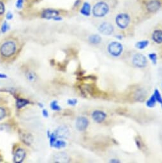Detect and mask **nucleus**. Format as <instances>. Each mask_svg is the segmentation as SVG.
I'll use <instances>...</instances> for the list:
<instances>
[{"mask_svg":"<svg viewBox=\"0 0 162 163\" xmlns=\"http://www.w3.org/2000/svg\"><path fill=\"white\" fill-rule=\"evenodd\" d=\"M17 45L16 42L12 39H8L0 44V55L3 58H9L16 53Z\"/></svg>","mask_w":162,"mask_h":163,"instance_id":"f257e3e1","label":"nucleus"},{"mask_svg":"<svg viewBox=\"0 0 162 163\" xmlns=\"http://www.w3.org/2000/svg\"><path fill=\"white\" fill-rule=\"evenodd\" d=\"M109 6L105 1H98L95 3L93 8V14L96 17H103L107 14Z\"/></svg>","mask_w":162,"mask_h":163,"instance_id":"f03ea898","label":"nucleus"},{"mask_svg":"<svg viewBox=\"0 0 162 163\" xmlns=\"http://www.w3.org/2000/svg\"><path fill=\"white\" fill-rule=\"evenodd\" d=\"M130 17L125 13H121L116 17V23L121 29H125L129 26Z\"/></svg>","mask_w":162,"mask_h":163,"instance_id":"7ed1b4c3","label":"nucleus"},{"mask_svg":"<svg viewBox=\"0 0 162 163\" xmlns=\"http://www.w3.org/2000/svg\"><path fill=\"white\" fill-rule=\"evenodd\" d=\"M123 47L122 44L118 42H112L109 44L108 46V51L112 56L118 57L122 53Z\"/></svg>","mask_w":162,"mask_h":163,"instance_id":"20e7f679","label":"nucleus"},{"mask_svg":"<svg viewBox=\"0 0 162 163\" xmlns=\"http://www.w3.org/2000/svg\"><path fill=\"white\" fill-rule=\"evenodd\" d=\"M132 62L134 66H135L136 67L143 68L146 67L147 65V59L144 54L138 53L134 55Z\"/></svg>","mask_w":162,"mask_h":163,"instance_id":"39448f33","label":"nucleus"},{"mask_svg":"<svg viewBox=\"0 0 162 163\" xmlns=\"http://www.w3.org/2000/svg\"><path fill=\"white\" fill-rule=\"evenodd\" d=\"M98 31L100 33L104 35H110L113 33L114 27L109 23H103L98 27Z\"/></svg>","mask_w":162,"mask_h":163,"instance_id":"423d86ee","label":"nucleus"},{"mask_svg":"<svg viewBox=\"0 0 162 163\" xmlns=\"http://www.w3.org/2000/svg\"><path fill=\"white\" fill-rule=\"evenodd\" d=\"M60 12L57 10L54 9H46L42 11V14H41V17L43 19H46L47 20H50V19H54L55 17L59 16Z\"/></svg>","mask_w":162,"mask_h":163,"instance_id":"0eeeda50","label":"nucleus"},{"mask_svg":"<svg viewBox=\"0 0 162 163\" xmlns=\"http://www.w3.org/2000/svg\"><path fill=\"white\" fill-rule=\"evenodd\" d=\"M89 121L87 118L84 116H80L76 120L75 126H76V128L79 131H83L87 129Z\"/></svg>","mask_w":162,"mask_h":163,"instance_id":"6e6552de","label":"nucleus"},{"mask_svg":"<svg viewBox=\"0 0 162 163\" xmlns=\"http://www.w3.org/2000/svg\"><path fill=\"white\" fill-rule=\"evenodd\" d=\"M54 134H56L57 138H67L70 135V131L67 126H61L55 131Z\"/></svg>","mask_w":162,"mask_h":163,"instance_id":"1a4fd4ad","label":"nucleus"},{"mask_svg":"<svg viewBox=\"0 0 162 163\" xmlns=\"http://www.w3.org/2000/svg\"><path fill=\"white\" fill-rule=\"evenodd\" d=\"M161 7V3L158 0H151L147 3L146 8L149 12H155Z\"/></svg>","mask_w":162,"mask_h":163,"instance_id":"9d476101","label":"nucleus"},{"mask_svg":"<svg viewBox=\"0 0 162 163\" xmlns=\"http://www.w3.org/2000/svg\"><path fill=\"white\" fill-rule=\"evenodd\" d=\"M107 114L102 111L96 110L92 113V119L97 123H102L106 119Z\"/></svg>","mask_w":162,"mask_h":163,"instance_id":"9b49d317","label":"nucleus"},{"mask_svg":"<svg viewBox=\"0 0 162 163\" xmlns=\"http://www.w3.org/2000/svg\"><path fill=\"white\" fill-rule=\"evenodd\" d=\"M26 157V151L23 148L17 149L14 154V162L17 163L22 162Z\"/></svg>","mask_w":162,"mask_h":163,"instance_id":"f8f14e48","label":"nucleus"},{"mask_svg":"<svg viewBox=\"0 0 162 163\" xmlns=\"http://www.w3.org/2000/svg\"><path fill=\"white\" fill-rule=\"evenodd\" d=\"M69 157L68 155L65 152H60L54 155V160L56 162H68Z\"/></svg>","mask_w":162,"mask_h":163,"instance_id":"ddd939ff","label":"nucleus"},{"mask_svg":"<svg viewBox=\"0 0 162 163\" xmlns=\"http://www.w3.org/2000/svg\"><path fill=\"white\" fill-rule=\"evenodd\" d=\"M91 7L90 4L88 2H84V4L82 6V8H81V13L83 16L88 17L91 15Z\"/></svg>","mask_w":162,"mask_h":163,"instance_id":"4468645a","label":"nucleus"},{"mask_svg":"<svg viewBox=\"0 0 162 163\" xmlns=\"http://www.w3.org/2000/svg\"><path fill=\"white\" fill-rule=\"evenodd\" d=\"M152 39L157 44L162 43V30H156L152 34Z\"/></svg>","mask_w":162,"mask_h":163,"instance_id":"2eb2a0df","label":"nucleus"},{"mask_svg":"<svg viewBox=\"0 0 162 163\" xmlns=\"http://www.w3.org/2000/svg\"><path fill=\"white\" fill-rule=\"evenodd\" d=\"M89 41L93 44H98L102 42V38L97 34H93L89 37Z\"/></svg>","mask_w":162,"mask_h":163,"instance_id":"dca6fc26","label":"nucleus"},{"mask_svg":"<svg viewBox=\"0 0 162 163\" xmlns=\"http://www.w3.org/2000/svg\"><path fill=\"white\" fill-rule=\"evenodd\" d=\"M29 103V102L28 101V100H27L26 99H17V100L16 106L17 107V108L20 109V108H22V107L26 106L27 104H28Z\"/></svg>","mask_w":162,"mask_h":163,"instance_id":"f3484780","label":"nucleus"},{"mask_svg":"<svg viewBox=\"0 0 162 163\" xmlns=\"http://www.w3.org/2000/svg\"><path fill=\"white\" fill-rule=\"evenodd\" d=\"M148 45H149V41L148 40H142L139 41L136 44L135 46L137 48L139 49H143L144 48H146Z\"/></svg>","mask_w":162,"mask_h":163,"instance_id":"a211bd4d","label":"nucleus"},{"mask_svg":"<svg viewBox=\"0 0 162 163\" xmlns=\"http://www.w3.org/2000/svg\"><path fill=\"white\" fill-rule=\"evenodd\" d=\"M21 138H22V140L27 145H31V143H32L33 139L30 134L25 133L23 134V136Z\"/></svg>","mask_w":162,"mask_h":163,"instance_id":"6ab92c4d","label":"nucleus"},{"mask_svg":"<svg viewBox=\"0 0 162 163\" xmlns=\"http://www.w3.org/2000/svg\"><path fill=\"white\" fill-rule=\"evenodd\" d=\"M156 100L153 94V95H151V97L149 99L147 100V101L146 102V106L149 107H153L155 105H156Z\"/></svg>","mask_w":162,"mask_h":163,"instance_id":"aec40b11","label":"nucleus"},{"mask_svg":"<svg viewBox=\"0 0 162 163\" xmlns=\"http://www.w3.org/2000/svg\"><path fill=\"white\" fill-rule=\"evenodd\" d=\"M66 145H67L66 142H65L62 140H58V141L56 140L55 141V143H54L53 147L56 148H61L66 147Z\"/></svg>","mask_w":162,"mask_h":163,"instance_id":"412c9836","label":"nucleus"},{"mask_svg":"<svg viewBox=\"0 0 162 163\" xmlns=\"http://www.w3.org/2000/svg\"><path fill=\"white\" fill-rule=\"evenodd\" d=\"M154 95L155 97V99H156V102L159 103L160 104L161 106V107H162V97H161V95L160 94L159 90H157V89L155 90L154 93Z\"/></svg>","mask_w":162,"mask_h":163,"instance_id":"4be33fe9","label":"nucleus"},{"mask_svg":"<svg viewBox=\"0 0 162 163\" xmlns=\"http://www.w3.org/2000/svg\"><path fill=\"white\" fill-rule=\"evenodd\" d=\"M50 107L52 108V109L55 110V111H60L61 109V108L60 107V106L58 104V102L56 100H54V101L50 103Z\"/></svg>","mask_w":162,"mask_h":163,"instance_id":"5701e85b","label":"nucleus"},{"mask_svg":"<svg viewBox=\"0 0 162 163\" xmlns=\"http://www.w3.org/2000/svg\"><path fill=\"white\" fill-rule=\"evenodd\" d=\"M26 77H27V79H28V80L30 81H35V79H36L35 74L31 72H28V73L26 74Z\"/></svg>","mask_w":162,"mask_h":163,"instance_id":"b1692460","label":"nucleus"},{"mask_svg":"<svg viewBox=\"0 0 162 163\" xmlns=\"http://www.w3.org/2000/svg\"><path fill=\"white\" fill-rule=\"evenodd\" d=\"M9 28H10V26L7 22L5 21L3 23V25L1 26V32L3 33H5L7 32V31L9 30Z\"/></svg>","mask_w":162,"mask_h":163,"instance_id":"393cba45","label":"nucleus"},{"mask_svg":"<svg viewBox=\"0 0 162 163\" xmlns=\"http://www.w3.org/2000/svg\"><path fill=\"white\" fill-rule=\"evenodd\" d=\"M56 138H57V136H56V134H55L54 133H52L50 134V145L52 147L53 146V145L55 143V141H56Z\"/></svg>","mask_w":162,"mask_h":163,"instance_id":"a878e982","label":"nucleus"},{"mask_svg":"<svg viewBox=\"0 0 162 163\" xmlns=\"http://www.w3.org/2000/svg\"><path fill=\"white\" fill-rule=\"evenodd\" d=\"M149 58H150V60L152 61L153 63L154 64H156V61H157V56L156 54L155 53H151L149 54Z\"/></svg>","mask_w":162,"mask_h":163,"instance_id":"bb28decb","label":"nucleus"},{"mask_svg":"<svg viewBox=\"0 0 162 163\" xmlns=\"http://www.w3.org/2000/svg\"><path fill=\"white\" fill-rule=\"evenodd\" d=\"M24 1L25 0H17L16 2V7L18 9H21L24 5Z\"/></svg>","mask_w":162,"mask_h":163,"instance_id":"cd10ccee","label":"nucleus"},{"mask_svg":"<svg viewBox=\"0 0 162 163\" xmlns=\"http://www.w3.org/2000/svg\"><path fill=\"white\" fill-rule=\"evenodd\" d=\"M5 11V6L4 3L0 1V15H3Z\"/></svg>","mask_w":162,"mask_h":163,"instance_id":"c85d7f7f","label":"nucleus"},{"mask_svg":"<svg viewBox=\"0 0 162 163\" xmlns=\"http://www.w3.org/2000/svg\"><path fill=\"white\" fill-rule=\"evenodd\" d=\"M6 115V112L5 110L2 108V107H0V120L3 119Z\"/></svg>","mask_w":162,"mask_h":163,"instance_id":"c756f323","label":"nucleus"},{"mask_svg":"<svg viewBox=\"0 0 162 163\" xmlns=\"http://www.w3.org/2000/svg\"><path fill=\"white\" fill-rule=\"evenodd\" d=\"M77 100L76 99H69L68 100V104L69 105L71 106H75L77 104Z\"/></svg>","mask_w":162,"mask_h":163,"instance_id":"7c9ffc66","label":"nucleus"},{"mask_svg":"<svg viewBox=\"0 0 162 163\" xmlns=\"http://www.w3.org/2000/svg\"><path fill=\"white\" fill-rule=\"evenodd\" d=\"M6 19H7L8 20L12 19V17H13V14L10 12H8L7 13V14H6Z\"/></svg>","mask_w":162,"mask_h":163,"instance_id":"2f4dec72","label":"nucleus"},{"mask_svg":"<svg viewBox=\"0 0 162 163\" xmlns=\"http://www.w3.org/2000/svg\"><path fill=\"white\" fill-rule=\"evenodd\" d=\"M43 115L44 117H48V116H49V113H48V111L46 110V109H43Z\"/></svg>","mask_w":162,"mask_h":163,"instance_id":"473e14b6","label":"nucleus"},{"mask_svg":"<svg viewBox=\"0 0 162 163\" xmlns=\"http://www.w3.org/2000/svg\"><path fill=\"white\" fill-rule=\"evenodd\" d=\"M110 162H115V163L120 162V161L119 160H118V159H112L110 161Z\"/></svg>","mask_w":162,"mask_h":163,"instance_id":"72a5a7b5","label":"nucleus"},{"mask_svg":"<svg viewBox=\"0 0 162 163\" xmlns=\"http://www.w3.org/2000/svg\"><path fill=\"white\" fill-rule=\"evenodd\" d=\"M6 78V75L0 73V78Z\"/></svg>","mask_w":162,"mask_h":163,"instance_id":"f704fd0d","label":"nucleus"}]
</instances>
